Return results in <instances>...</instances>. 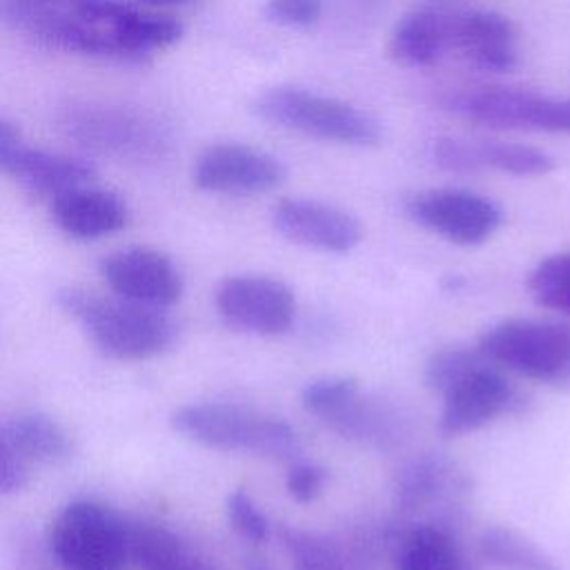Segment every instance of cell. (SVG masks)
I'll return each instance as SVG.
<instances>
[{
	"instance_id": "obj_35",
	"label": "cell",
	"mask_w": 570,
	"mask_h": 570,
	"mask_svg": "<svg viewBox=\"0 0 570 570\" xmlns=\"http://www.w3.org/2000/svg\"><path fill=\"white\" fill-rule=\"evenodd\" d=\"M561 134H570V98H561Z\"/></svg>"
},
{
	"instance_id": "obj_23",
	"label": "cell",
	"mask_w": 570,
	"mask_h": 570,
	"mask_svg": "<svg viewBox=\"0 0 570 570\" xmlns=\"http://www.w3.org/2000/svg\"><path fill=\"white\" fill-rule=\"evenodd\" d=\"M479 550L490 563L503 570H561L530 537L505 525L485 528L479 539Z\"/></svg>"
},
{
	"instance_id": "obj_34",
	"label": "cell",
	"mask_w": 570,
	"mask_h": 570,
	"mask_svg": "<svg viewBox=\"0 0 570 570\" xmlns=\"http://www.w3.org/2000/svg\"><path fill=\"white\" fill-rule=\"evenodd\" d=\"M129 2L147 7V9H165V7H183V4H189L196 0H129Z\"/></svg>"
},
{
	"instance_id": "obj_17",
	"label": "cell",
	"mask_w": 570,
	"mask_h": 570,
	"mask_svg": "<svg viewBox=\"0 0 570 570\" xmlns=\"http://www.w3.org/2000/svg\"><path fill=\"white\" fill-rule=\"evenodd\" d=\"M450 16L439 9H414L390 31L387 56L401 67H432L452 49Z\"/></svg>"
},
{
	"instance_id": "obj_33",
	"label": "cell",
	"mask_w": 570,
	"mask_h": 570,
	"mask_svg": "<svg viewBox=\"0 0 570 570\" xmlns=\"http://www.w3.org/2000/svg\"><path fill=\"white\" fill-rule=\"evenodd\" d=\"M22 145H24V140H22L20 129L13 122L0 118V174H7L11 160L16 158V154L20 151Z\"/></svg>"
},
{
	"instance_id": "obj_6",
	"label": "cell",
	"mask_w": 570,
	"mask_h": 570,
	"mask_svg": "<svg viewBox=\"0 0 570 570\" xmlns=\"http://www.w3.org/2000/svg\"><path fill=\"white\" fill-rule=\"evenodd\" d=\"M476 350L497 367L539 383L570 379V325L541 318H505L490 325Z\"/></svg>"
},
{
	"instance_id": "obj_26",
	"label": "cell",
	"mask_w": 570,
	"mask_h": 570,
	"mask_svg": "<svg viewBox=\"0 0 570 570\" xmlns=\"http://www.w3.org/2000/svg\"><path fill=\"white\" fill-rule=\"evenodd\" d=\"M528 292L539 307L570 318V252L541 258L528 274Z\"/></svg>"
},
{
	"instance_id": "obj_25",
	"label": "cell",
	"mask_w": 570,
	"mask_h": 570,
	"mask_svg": "<svg viewBox=\"0 0 570 570\" xmlns=\"http://www.w3.org/2000/svg\"><path fill=\"white\" fill-rule=\"evenodd\" d=\"M278 537L294 570H350V561L343 550L316 532L283 525Z\"/></svg>"
},
{
	"instance_id": "obj_5",
	"label": "cell",
	"mask_w": 570,
	"mask_h": 570,
	"mask_svg": "<svg viewBox=\"0 0 570 570\" xmlns=\"http://www.w3.org/2000/svg\"><path fill=\"white\" fill-rule=\"evenodd\" d=\"M49 548L62 570H129L134 525L107 503L78 499L53 517Z\"/></svg>"
},
{
	"instance_id": "obj_8",
	"label": "cell",
	"mask_w": 570,
	"mask_h": 570,
	"mask_svg": "<svg viewBox=\"0 0 570 570\" xmlns=\"http://www.w3.org/2000/svg\"><path fill=\"white\" fill-rule=\"evenodd\" d=\"M405 214L423 229L463 247L485 243L503 220L494 200L463 187L419 191L405 200Z\"/></svg>"
},
{
	"instance_id": "obj_12",
	"label": "cell",
	"mask_w": 570,
	"mask_h": 570,
	"mask_svg": "<svg viewBox=\"0 0 570 570\" xmlns=\"http://www.w3.org/2000/svg\"><path fill=\"white\" fill-rule=\"evenodd\" d=\"M430 160L439 169L452 174H476L492 169L519 178L546 176L557 167L554 156L534 145L461 136L434 138L430 142Z\"/></svg>"
},
{
	"instance_id": "obj_14",
	"label": "cell",
	"mask_w": 570,
	"mask_h": 570,
	"mask_svg": "<svg viewBox=\"0 0 570 570\" xmlns=\"http://www.w3.org/2000/svg\"><path fill=\"white\" fill-rule=\"evenodd\" d=\"M272 225L289 243L325 254H347L363 236L361 223L350 212L312 198L276 200Z\"/></svg>"
},
{
	"instance_id": "obj_10",
	"label": "cell",
	"mask_w": 570,
	"mask_h": 570,
	"mask_svg": "<svg viewBox=\"0 0 570 570\" xmlns=\"http://www.w3.org/2000/svg\"><path fill=\"white\" fill-rule=\"evenodd\" d=\"M285 178L287 169L276 156L243 142H214L191 165L194 187L220 196L267 194Z\"/></svg>"
},
{
	"instance_id": "obj_13",
	"label": "cell",
	"mask_w": 570,
	"mask_h": 570,
	"mask_svg": "<svg viewBox=\"0 0 570 570\" xmlns=\"http://www.w3.org/2000/svg\"><path fill=\"white\" fill-rule=\"evenodd\" d=\"M100 276L109 289L131 303L165 309L180 301L183 276L174 261L151 247H127L100 261Z\"/></svg>"
},
{
	"instance_id": "obj_31",
	"label": "cell",
	"mask_w": 570,
	"mask_h": 570,
	"mask_svg": "<svg viewBox=\"0 0 570 570\" xmlns=\"http://www.w3.org/2000/svg\"><path fill=\"white\" fill-rule=\"evenodd\" d=\"M325 470L314 463H294L285 476V490L294 501L309 503L321 497L325 488Z\"/></svg>"
},
{
	"instance_id": "obj_11",
	"label": "cell",
	"mask_w": 570,
	"mask_h": 570,
	"mask_svg": "<svg viewBox=\"0 0 570 570\" xmlns=\"http://www.w3.org/2000/svg\"><path fill=\"white\" fill-rule=\"evenodd\" d=\"M441 399L439 430L443 436L476 432L521 405L517 387L508 381L503 370L488 358L454 381Z\"/></svg>"
},
{
	"instance_id": "obj_9",
	"label": "cell",
	"mask_w": 570,
	"mask_h": 570,
	"mask_svg": "<svg viewBox=\"0 0 570 570\" xmlns=\"http://www.w3.org/2000/svg\"><path fill=\"white\" fill-rule=\"evenodd\" d=\"M220 318L256 336L285 334L296 318V296L278 278L236 274L218 283L214 294Z\"/></svg>"
},
{
	"instance_id": "obj_16",
	"label": "cell",
	"mask_w": 570,
	"mask_h": 570,
	"mask_svg": "<svg viewBox=\"0 0 570 570\" xmlns=\"http://www.w3.org/2000/svg\"><path fill=\"white\" fill-rule=\"evenodd\" d=\"M49 207L53 223L78 240L116 234L129 223L127 203L116 191L94 187L91 183L53 196Z\"/></svg>"
},
{
	"instance_id": "obj_27",
	"label": "cell",
	"mask_w": 570,
	"mask_h": 570,
	"mask_svg": "<svg viewBox=\"0 0 570 570\" xmlns=\"http://www.w3.org/2000/svg\"><path fill=\"white\" fill-rule=\"evenodd\" d=\"M485 356L476 347H441L425 363V383L432 392L443 394L454 381L476 367Z\"/></svg>"
},
{
	"instance_id": "obj_22",
	"label": "cell",
	"mask_w": 570,
	"mask_h": 570,
	"mask_svg": "<svg viewBox=\"0 0 570 570\" xmlns=\"http://www.w3.org/2000/svg\"><path fill=\"white\" fill-rule=\"evenodd\" d=\"M134 566L138 570H205L187 543L167 525H134Z\"/></svg>"
},
{
	"instance_id": "obj_24",
	"label": "cell",
	"mask_w": 570,
	"mask_h": 570,
	"mask_svg": "<svg viewBox=\"0 0 570 570\" xmlns=\"http://www.w3.org/2000/svg\"><path fill=\"white\" fill-rule=\"evenodd\" d=\"M456 490L454 470L439 459L410 463L399 474L396 497L405 510H428Z\"/></svg>"
},
{
	"instance_id": "obj_2",
	"label": "cell",
	"mask_w": 570,
	"mask_h": 570,
	"mask_svg": "<svg viewBox=\"0 0 570 570\" xmlns=\"http://www.w3.org/2000/svg\"><path fill=\"white\" fill-rule=\"evenodd\" d=\"M58 303L82 325L102 354L118 361L154 358L167 352L176 338L174 321L158 307L120 296L105 298L80 287L60 289Z\"/></svg>"
},
{
	"instance_id": "obj_1",
	"label": "cell",
	"mask_w": 570,
	"mask_h": 570,
	"mask_svg": "<svg viewBox=\"0 0 570 570\" xmlns=\"http://www.w3.org/2000/svg\"><path fill=\"white\" fill-rule=\"evenodd\" d=\"M0 16L49 49L125 62L174 47L185 31L129 0H0Z\"/></svg>"
},
{
	"instance_id": "obj_15",
	"label": "cell",
	"mask_w": 570,
	"mask_h": 570,
	"mask_svg": "<svg viewBox=\"0 0 570 570\" xmlns=\"http://www.w3.org/2000/svg\"><path fill=\"white\" fill-rule=\"evenodd\" d=\"M450 33L452 49L483 71L510 73L519 67V31L499 11H456L450 16Z\"/></svg>"
},
{
	"instance_id": "obj_30",
	"label": "cell",
	"mask_w": 570,
	"mask_h": 570,
	"mask_svg": "<svg viewBox=\"0 0 570 570\" xmlns=\"http://www.w3.org/2000/svg\"><path fill=\"white\" fill-rule=\"evenodd\" d=\"M269 22L287 29H312L323 16V0H265Z\"/></svg>"
},
{
	"instance_id": "obj_4",
	"label": "cell",
	"mask_w": 570,
	"mask_h": 570,
	"mask_svg": "<svg viewBox=\"0 0 570 570\" xmlns=\"http://www.w3.org/2000/svg\"><path fill=\"white\" fill-rule=\"evenodd\" d=\"M171 428L216 452H245L285 461L298 450L296 432L287 421L238 403L183 405L171 414Z\"/></svg>"
},
{
	"instance_id": "obj_20",
	"label": "cell",
	"mask_w": 570,
	"mask_h": 570,
	"mask_svg": "<svg viewBox=\"0 0 570 570\" xmlns=\"http://www.w3.org/2000/svg\"><path fill=\"white\" fill-rule=\"evenodd\" d=\"M396 570H470L456 541L436 523L410 528L394 550Z\"/></svg>"
},
{
	"instance_id": "obj_28",
	"label": "cell",
	"mask_w": 570,
	"mask_h": 570,
	"mask_svg": "<svg viewBox=\"0 0 570 570\" xmlns=\"http://www.w3.org/2000/svg\"><path fill=\"white\" fill-rule=\"evenodd\" d=\"M358 381L354 376L336 374V376H321L309 381L301 392V405L307 414L323 421L330 412H334L345 399L358 392Z\"/></svg>"
},
{
	"instance_id": "obj_7",
	"label": "cell",
	"mask_w": 570,
	"mask_h": 570,
	"mask_svg": "<svg viewBox=\"0 0 570 570\" xmlns=\"http://www.w3.org/2000/svg\"><path fill=\"white\" fill-rule=\"evenodd\" d=\"M443 105L459 118L494 129L561 134V98L525 87H468L450 94Z\"/></svg>"
},
{
	"instance_id": "obj_19",
	"label": "cell",
	"mask_w": 570,
	"mask_h": 570,
	"mask_svg": "<svg viewBox=\"0 0 570 570\" xmlns=\"http://www.w3.org/2000/svg\"><path fill=\"white\" fill-rule=\"evenodd\" d=\"M323 423L343 439L379 448L396 443L403 432L401 416L376 399L363 396L361 390L330 412Z\"/></svg>"
},
{
	"instance_id": "obj_32",
	"label": "cell",
	"mask_w": 570,
	"mask_h": 570,
	"mask_svg": "<svg viewBox=\"0 0 570 570\" xmlns=\"http://www.w3.org/2000/svg\"><path fill=\"white\" fill-rule=\"evenodd\" d=\"M29 470L27 461H22L13 448L7 443L4 434L0 432V492L20 490L27 483Z\"/></svg>"
},
{
	"instance_id": "obj_18",
	"label": "cell",
	"mask_w": 570,
	"mask_h": 570,
	"mask_svg": "<svg viewBox=\"0 0 570 570\" xmlns=\"http://www.w3.org/2000/svg\"><path fill=\"white\" fill-rule=\"evenodd\" d=\"M7 176L18 180L31 194L51 200L67 189L91 183L94 167L82 158L31 147L24 142L11 160Z\"/></svg>"
},
{
	"instance_id": "obj_29",
	"label": "cell",
	"mask_w": 570,
	"mask_h": 570,
	"mask_svg": "<svg viewBox=\"0 0 570 570\" xmlns=\"http://www.w3.org/2000/svg\"><path fill=\"white\" fill-rule=\"evenodd\" d=\"M227 521L232 530L243 537L249 543H263L269 537V523L263 514V510L256 505V501L245 490H234L227 497Z\"/></svg>"
},
{
	"instance_id": "obj_3",
	"label": "cell",
	"mask_w": 570,
	"mask_h": 570,
	"mask_svg": "<svg viewBox=\"0 0 570 570\" xmlns=\"http://www.w3.org/2000/svg\"><path fill=\"white\" fill-rule=\"evenodd\" d=\"M249 111L272 127L334 145L372 147L383 136L381 120L367 109L296 85L263 89L249 102Z\"/></svg>"
},
{
	"instance_id": "obj_21",
	"label": "cell",
	"mask_w": 570,
	"mask_h": 570,
	"mask_svg": "<svg viewBox=\"0 0 570 570\" xmlns=\"http://www.w3.org/2000/svg\"><path fill=\"white\" fill-rule=\"evenodd\" d=\"M0 432L22 461H60L73 452L71 434L51 416L27 412L11 416Z\"/></svg>"
}]
</instances>
